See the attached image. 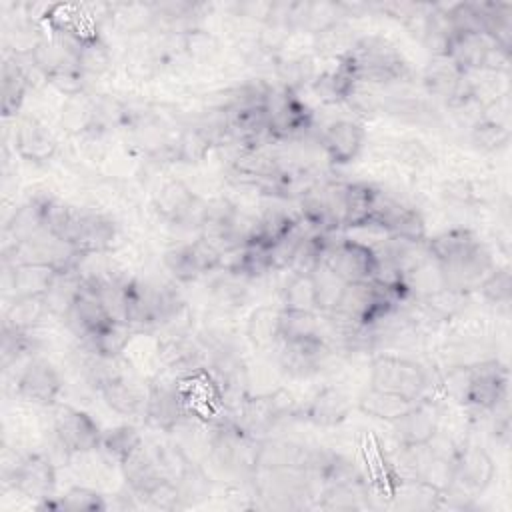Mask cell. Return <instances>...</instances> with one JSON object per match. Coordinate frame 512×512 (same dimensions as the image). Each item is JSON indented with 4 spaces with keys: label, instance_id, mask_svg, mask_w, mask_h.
<instances>
[{
    "label": "cell",
    "instance_id": "obj_1",
    "mask_svg": "<svg viewBox=\"0 0 512 512\" xmlns=\"http://www.w3.org/2000/svg\"><path fill=\"white\" fill-rule=\"evenodd\" d=\"M426 250L436 266L440 284L460 294L478 292L496 268L490 248L468 228H450L426 238Z\"/></svg>",
    "mask_w": 512,
    "mask_h": 512
},
{
    "label": "cell",
    "instance_id": "obj_2",
    "mask_svg": "<svg viewBox=\"0 0 512 512\" xmlns=\"http://www.w3.org/2000/svg\"><path fill=\"white\" fill-rule=\"evenodd\" d=\"M340 60L350 68L358 82L376 88L402 84L410 78V64L402 52L390 40L376 34L356 38Z\"/></svg>",
    "mask_w": 512,
    "mask_h": 512
},
{
    "label": "cell",
    "instance_id": "obj_3",
    "mask_svg": "<svg viewBox=\"0 0 512 512\" xmlns=\"http://www.w3.org/2000/svg\"><path fill=\"white\" fill-rule=\"evenodd\" d=\"M252 496L258 500L256 508L266 510H302L314 508L318 486L300 468L256 470L250 476Z\"/></svg>",
    "mask_w": 512,
    "mask_h": 512
},
{
    "label": "cell",
    "instance_id": "obj_4",
    "mask_svg": "<svg viewBox=\"0 0 512 512\" xmlns=\"http://www.w3.org/2000/svg\"><path fill=\"white\" fill-rule=\"evenodd\" d=\"M142 418L154 430L168 434L200 420L188 400L184 384L170 374H158L146 382V406Z\"/></svg>",
    "mask_w": 512,
    "mask_h": 512
},
{
    "label": "cell",
    "instance_id": "obj_5",
    "mask_svg": "<svg viewBox=\"0 0 512 512\" xmlns=\"http://www.w3.org/2000/svg\"><path fill=\"white\" fill-rule=\"evenodd\" d=\"M404 304L408 302H402L384 284L372 280L346 284L330 312L358 326H374Z\"/></svg>",
    "mask_w": 512,
    "mask_h": 512
},
{
    "label": "cell",
    "instance_id": "obj_6",
    "mask_svg": "<svg viewBox=\"0 0 512 512\" xmlns=\"http://www.w3.org/2000/svg\"><path fill=\"white\" fill-rule=\"evenodd\" d=\"M444 56L458 66L462 72H492L502 74L510 70L512 52L500 48L490 36L484 32H468L454 30Z\"/></svg>",
    "mask_w": 512,
    "mask_h": 512
},
{
    "label": "cell",
    "instance_id": "obj_7",
    "mask_svg": "<svg viewBox=\"0 0 512 512\" xmlns=\"http://www.w3.org/2000/svg\"><path fill=\"white\" fill-rule=\"evenodd\" d=\"M268 136L272 144L300 142L314 130V112L298 92L272 86L268 96Z\"/></svg>",
    "mask_w": 512,
    "mask_h": 512
},
{
    "label": "cell",
    "instance_id": "obj_8",
    "mask_svg": "<svg viewBox=\"0 0 512 512\" xmlns=\"http://www.w3.org/2000/svg\"><path fill=\"white\" fill-rule=\"evenodd\" d=\"M370 386L416 402L426 398L430 376L426 368L414 360L394 354H378L370 362Z\"/></svg>",
    "mask_w": 512,
    "mask_h": 512
},
{
    "label": "cell",
    "instance_id": "obj_9",
    "mask_svg": "<svg viewBox=\"0 0 512 512\" xmlns=\"http://www.w3.org/2000/svg\"><path fill=\"white\" fill-rule=\"evenodd\" d=\"M2 482L22 496L36 498L38 502L54 496L56 466L44 454H2Z\"/></svg>",
    "mask_w": 512,
    "mask_h": 512
},
{
    "label": "cell",
    "instance_id": "obj_10",
    "mask_svg": "<svg viewBox=\"0 0 512 512\" xmlns=\"http://www.w3.org/2000/svg\"><path fill=\"white\" fill-rule=\"evenodd\" d=\"M422 86L430 98L448 108H466L478 100V84L472 74L462 72L446 56H432L422 74Z\"/></svg>",
    "mask_w": 512,
    "mask_h": 512
},
{
    "label": "cell",
    "instance_id": "obj_11",
    "mask_svg": "<svg viewBox=\"0 0 512 512\" xmlns=\"http://www.w3.org/2000/svg\"><path fill=\"white\" fill-rule=\"evenodd\" d=\"M322 266L332 270L346 284L372 282L380 270V262L372 244L338 234L328 246Z\"/></svg>",
    "mask_w": 512,
    "mask_h": 512
},
{
    "label": "cell",
    "instance_id": "obj_12",
    "mask_svg": "<svg viewBox=\"0 0 512 512\" xmlns=\"http://www.w3.org/2000/svg\"><path fill=\"white\" fill-rule=\"evenodd\" d=\"M508 388L510 372L500 360L490 358L470 364L462 406L490 414L492 410L508 404Z\"/></svg>",
    "mask_w": 512,
    "mask_h": 512
},
{
    "label": "cell",
    "instance_id": "obj_13",
    "mask_svg": "<svg viewBox=\"0 0 512 512\" xmlns=\"http://www.w3.org/2000/svg\"><path fill=\"white\" fill-rule=\"evenodd\" d=\"M162 264L166 272L182 284L196 282L222 268V252L204 238L180 242L164 250Z\"/></svg>",
    "mask_w": 512,
    "mask_h": 512
},
{
    "label": "cell",
    "instance_id": "obj_14",
    "mask_svg": "<svg viewBox=\"0 0 512 512\" xmlns=\"http://www.w3.org/2000/svg\"><path fill=\"white\" fill-rule=\"evenodd\" d=\"M52 432L64 456L88 454L100 448L102 432L96 420L74 406L60 404L52 416Z\"/></svg>",
    "mask_w": 512,
    "mask_h": 512
},
{
    "label": "cell",
    "instance_id": "obj_15",
    "mask_svg": "<svg viewBox=\"0 0 512 512\" xmlns=\"http://www.w3.org/2000/svg\"><path fill=\"white\" fill-rule=\"evenodd\" d=\"M452 488L476 498L494 480L496 464L492 456L476 442L462 440L452 446Z\"/></svg>",
    "mask_w": 512,
    "mask_h": 512
},
{
    "label": "cell",
    "instance_id": "obj_16",
    "mask_svg": "<svg viewBox=\"0 0 512 512\" xmlns=\"http://www.w3.org/2000/svg\"><path fill=\"white\" fill-rule=\"evenodd\" d=\"M368 228H376L390 238H400L408 242L426 240V222L422 214L414 206L390 196L382 188Z\"/></svg>",
    "mask_w": 512,
    "mask_h": 512
},
{
    "label": "cell",
    "instance_id": "obj_17",
    "mask_svg": "<svg viewBox=\"0 0 512 512\" xmlns=\"http://www.w3.org/2000/svg\"><path fill=\"white\" fill-rule=\"evenodd\" d=\"M334 354L336 352L320 332L314 336L282 340L278 362H280V368L290 378H310L322 372Z\"/></svg>",
    "mask_w": 512,
    "mask_h": 512
},
{
    "label": "cell",
    "instance_id": "obj_18",
    "mask_svg": "<svg viewBox=\"0 0 512 512\" xmlns=\"http://www.w3.org/2000/svg\"><path fill=\"white\" fill-rule=\"evenodd\" d=\"M122 320L136 332L160 328V282L128 276L122 286Z\"/></svg>",
    "mask_w": 512,
    "mask_h": 512
},
{
    "label": "cell",
    "instance_id": "obj_19",
    "mask_svg": "<svg viewBox=\"0 0 512 512\" xmlns=\"http://www.w3.org/2000/svg\"><path fill=\"white\" fill-rule=\"evenodd\" d=\"M62 388L64 384L58 368L42 356H34L24 362L14 382L16 396L36 406H54L62 394Z\"/></svg>",
    "mask_w": 512,
    "mask_h": 512
},
{
    "label": "cell",
    "instance_id": "obj_20",
    "mask_svg": "<svg viewBox=\"0 0 512 512\" xmlns=\"http://www.w3.org/2000/svg\"><path fill=\"white\" fill-rule=\"evenodd\" d=\"M158 356L166 374L186 380L206 368V350L202 342L188 332H166L158 342Z\"/></svg>",
    "mask_w": 512,
    "mask_h": 512
},
{
    "label": "cell",
    "instance_id": "obj_21",
    "mask_svg": "<svg viewBox=\"0 0 512 512\" xmlns=\"http://www.w3.org/2000/svg\"><path fill=\"white\" fill-rule=\"evenodd\" d=\"M366 142V130L356 120H332L318 132V146L334 166H346L358 158Z\"/></svg>",
    "mask_w": 512,
    "mask_h": 512
},
{
    "label": "cell",
    "instance_id": "obj_22",
    "mask_svg": "<svg viewBox=\"0 0 512 512\" xmlns=\"http://www.w3.org/2000/svg\"><path fill=\"white\" fill-rule=\"evenodd\" d=\"M394 438L400 446H426L440 430V410L430 398H420L398 420L392 422Z\"/></svg>",
    "mask_w": 512,
    "mask_h": 512
},
{
    "label": "cell",
    "instance_id": "obj_23",
    "mask_svg": "<svg viewBox=\"0 0 512 512\" xmlns=\"http://www.w3.org/2000/svg\"><path fill=\"white\" fill-rule=\"evenodd\" d=\"M202 204L204 202H200V198L190 190V186L176 178L166 180L152 198V206L158 218L172 226H182L190 220H194L198 226Z\"/></svg>",
    "mask_w": 512,
    "mask_h": 512
},
{
    "label": "cell",
    "instance_id": "obj_24",
    "mask_svg": "<svg viewBox=\"0 0 512 512\" xmlns=\"http://www.w3.org/2000/svg\"><path fill=\"white\" fill-rule=\"evenodd\" d=\"M118 466L122 470L126 490H130L142 504L150 492H154L162 482L168 480L160 468L152 444L146 442L132 450Z\"/></svg>",
    "mask_w": 512,
    "mask_h": 512
},
{
    "label": "cell",
    "instance_id": "obj_25",
    "mask_svg": "<svg viewBox=\"0 0 512 512\" xmlns=\"http://www.w3.org/2000/svg\"><path fill=\"white\" fill-rule=\"evenodd\" d=\"M104 404L122 416H144L146 406V384L142 386L140 378L136 374H130L118 366V370L102 382V386L96 390Z\"/></svg>",
    "mask_w": 512,
    "mask_h": 512
},
{
    "label": "cell",
    "instance_id": "obj_26",
    "mask_svg": "<svg viewBox=\"0 0 512 512\" xmlns=\"http://www.w3.org/2000/svg\"><path fill=\"white\" fill-rule=\"evenodd\" d=\"M350 408V398L340 388L324 386L316 390L306 404H300L298 420L318 428H334L350 416Z\"/></svg>",
    "mask_w": 512,
    "mask_h": 512
},
{
    "label": "cell",
    "instance_id": "obj_27",
    "mask_svg": "<svg viewBox=\"0 0 512 512\" xmlns=\"http://www.w3.org/2000/svg\"><path fill=\"white\" fill-rule=\"evenodd\" d=\"M110 318H114V316L108 312L102 298L82 282L80 292L76 294L70 310L66 312V316L62 320L78 340H86L100 326H104Z\"/></svg>",
    "mask_w": 512,
    "mask_h": 512
},
{
    "label": "cell",
    "instance_id": "obj_28",
    "mask_svg": "<svg viewBox=\"0 0 512 512\" xmlns=\"http://www.w3.org/2000/svg\"><path fill=\"white\" fill-rule=\"evenodd\" d=\"M52 34L60 36L66 42L76 66L86 76H104L112 68V52L98 32L94 34L52 32Z\"/></svg>",
    "mask_w": 512,
    "mask_h": 512
},
{
    "label": "cell",
    "instance_id": "obj_29",
    "mask_svg": "<svg viewBox=\"0 0 512 512\" xmlns=\"http://www.w3.org/2000/svg\"><path fill=\"white\" fill-rule=\"evenodd\" d=\"M14 150L30 164H46L54 158L58 142L38 118H24L14 130Z\"/></svg>",
    "mask_w": 512,
    "mask_h": 512
},
{
    "label": "cell",
    "instance_id": "obj_30",
    "mask_svg": "<svg viewBox=\"0 0 512 512\" xmlns=\"http://www.w3.org/2000/svg\"><path fill=\"white\" fill-rule=\"evenodd\" d=\"M310 454V446L278 436L260 438L256 448L254 472L256 470H280V468H300L304 470Z\"/></svg>",
    "mask_w": 512,
    "mask_h": 512
},
{
    "label": "cell",
    "instance_id": "obj_31",
    "mask_svg": "<svg viewBox=\"0 0 512 512\" xmlns=\"http://www.w3.org/2000/svg\"><path fill=\"white\" fill-rule=\"evenodd\" d=\"M374 506V492L368 478H354L320 488L314 508L320 510H366Z\"/></svg>",
    "mask_w": 512,
    "mask_h": 512
},
{
    "label": "cell",
    "instance_id": "obj_32",
    "mask_svg": "<svg viewBox=\"0 0 512 512\" xmlns=\"http://www.w3.org/2000/svg\"><path fill=\"white\" fill-rule=\"evenodd\" d=\"M24 56H4L2 60V80H0V110L2 118L8 120L16 116L26 100L32 86L30 68L22 62Z\"/></svg>",
    "mask_w": 512,
    "mask_h": 512
},
{
    "label": "cell",
    "instance_id": "obj_33",
    "mask_svg": "<svg viewBox=\"0 0 512 512\" xmlns=\"http://www.w3.org/2000/svg\"><path fill=\"white\" fill-rule=\"evenodd\" d=\"M158 34H186L200 28L206 4L200 2H150Z\"/></svg>",
    "mask_w": 512,
    "mask_h": 512
},
{
    "label": "cell",
    "instance_id": "obj_34",
    "mask_svg": "<svg viewBox=\"0 0 512 512\" xmlns=\"http://www.w3.org/2000/svg\"><path fill=\"white\" fill-rule=\"evenodd\" d=\"M4 284L14 296H40L44 298L56 278V272L40 264H2Z\"/></svg>",
    "mask_w": 512,
    "mask_h": 512
},
{
    "label": "cell",
    "instance_id": "obj_35",
    "mask_svg": "<svg viewBox=\"0 0 512 512\" xmlns=\"http://www.w3.org/2000/svg\"><path fill=\"white\" fill-rule=\"evenodd\" d=\"M134 334H136V330L128 322L110 318L92 336H88L86 340H80V344L84 350H88L96 356L120 358L122 352L128 348Z\"/></svg>",
    "mask_w": 512,
    "mask_h": 512
},
{
    "label": "cell",
    "instance_id": "obj_36",
    "mask_svg": "<svg viewBox=\"0 0 512 512\" xmlns=\"http://www.w3.org/2000/svg\"><path fill=\"white\" fill-rule=\"evenodd\" d=\"M38 510H56V512H104L108 510L106 496L94 488L72 486L60 496H48L36 504Z\"/></svg>",
    "mask_w": 512,
    "mask_h": 512
},
{
    "label": "cell",
    "instance_id": "obj_37",
    "mask_svg": "<svg viewBox=\"0 0 512 512\" xmlns=\"http://www.w3.org/2000/svg\"><path fill=\"white\" fill-rule=\"evenodd\" d=\"M356 82L358 80L354 78L350 68L338 58L336 66L332 70H326V72H320L314 76V80L310 82V88L322 102L342 104V102H346V98Z\"/></svg>",
    "mask_w": 512,
    "mask_h": 512
},
{
    "label": "cell",
    "instance_id": "obj_38",
    "mask_svg": "<svg viewBox=\"0 0 512 512\" xmlns=\"http://www.w3.org/2000/svg\"><path fill=\"white\" fill-rule=\"evenodd\" d=\"M412 400L378 390L368 386L360 396H358V410L370 418L376 420H384L388 424H392L394 420H398L406 410L412 408Z\"/></svg>",
    "mask_w": 512,
    "mask_h": 512
},
{
    "label": "cell",
    "instance_id": "obj_39",
    "mask_svg": "<svg viewBox=\"0 0 512 512\" xmlns=\"http://www.w3.org/2000/svg\"><path fill=\"white\" fill-rule=\"evenodd\" d=\"M482 32L500 48L512 52V4L510 2H476Z\"/></svg>",
    "mask_w": 512,
    "mask_h": 512
},
{
    "label": "cell",
    "instance_id": "obj_40",
    "mask_svg": "<svg viewBox=\"0 0 512 512\" xmlns=\"http://www.w3.org/2000/svg\"><path fill=\"white\" fill-rule=\"evenodd\" d=\"M176 492H178V502L180 508H190L200 502H204L212 494V480L206 474V470L190 458V462L184 466V470L172 480Z\"/></svg>",
    "mask_w": 512,
    "mask_h": 512
},
{
    "label": "cell",
    "instance_id": "obj_41",
    "mask_svg": "<svg viewBox=\"0 0 512 512\" xmlns=\"http://www.w3.org/2000/svg\"><path fill=\"white\" fill-rule=\"evenodd\" d=\"M220 272L222 274L216 276L208 286L212 304L222 312H232V310L242 308L250 296V292H248L250 280H244L228 270H220Z\"/></svg>",
    "mask_w": 512,
    "mask_h": 512
},
{
    "label": "cell",
    "instance_id": "obj_42",
    "mask_svg": "<svg viewBox=\"0 0 512 512\" xmlns=\"http://www.w3.org/2000/svg\"><path fill=\"white\" fill-rule=\"evenodd\" d=\"M50 314L46 298L40 296H14L4 310L2 324L18 330H34Z\"/></svg>",
    "mask_w": 512,
    "mask_h": 512
},
{
    "label": "cell",
    "instance_id": "obj_43",
    "mask_svg": "<svg viewBox=\"0 0 512 512\" xmlns=\"http://www.w3.org/2000/svg\"><path fill=\"white\" fill-rule=\"evenodd\" d=\"M38 348H40V342L32 334V330H18V328L2 324L0 358H2L4 372H8L12 364H18L22 360L28 362L30 358H34Z\"/></svg>",
    "mask_w": 512,
    "mask_h": 512
},
{
    "label": "cell",
    "instance_id": "obj_44",
    "mask_svg": "<svg viewBox=\"0 0 512 512\" xmlns=\"http://www.w3.org/2000/svg\"><path fill=\"white\" fill-rule=\"evenodd\" d=\"M280 308L294 310V312L318 314L316 288H314V280H312L310 272H292L290 280L282 288Z\"/></svg>",
    "mask_w": 512,
    "mask_h": 512
},
{
    "label": "cell",
    "instance_id": "obj_45",
    "mask_svg": "<svg viewBox=\"0 0 512 512\" xmlns=\"http://www.w3.org/2000/svg\"><path fill=\"white\" fill-rule=\"evenodd\" d=\"M246 336L262 350L280 344V308L258 306L246 322Z\"/></svg>",
    "mask_w": 512,
    "mask_h": 512
},
{
    "label": "cell",
    "instance_id": "obj_46",
    "mask_svg": "<svg viewBox=\"0 0 512 512\" xmlns=\"http://www.w3.org/2000/svg\"><path fill=\"white\" fill-rule=\"evenodd\" d=\"M108 18L126 34L154 28L152 4H108Z\"/></svg>",
    "mask_w": 512,
    "mask_h": 512
},
{
    "label": "cell",
    "instance_id": "obj_47",
    "mask_svg": "<svg viewBox=\"0 0 512 512\" xmlns=\"http://www.w3.org/2000/svg\"><path fill=\"white\" fill-rule=\"evenodd\" d=\"M82 288V270L78 272H68V274H56L46 298L48 310L52 316L64 318L66 312L70 310L76 294Z\"/></svg>",
    "mask_w": 512,
    "mask_h": 512
},
{
    "label": "cell",
    "instance_id": "obj_48",
    "mask_svg": "<svg viewBox=\"0 0 512 512\" xmlns=\"http://www.w3.org/2000/svg\"><path fill=\"white\" fill-rule=\"evenodd\" d=\"M144 442L142 434L132 424H120L102 432L100 450L112 458L114 462H122L132 450H136Z\"/></svg>",
    "mask_w": 512,
    "mask_h": 512
},
{
    "label": "cell",
    "instance_id": "obj_49",
    "mask_svg": "<svg viewBox=\"0 0 512 512\" xmlns=\"http://www.w3.org/2000/svg\"><path fill=\"white\" fill-rule=\"evenodd\" d=\"M470 140L482 152H500L510 142V126L478 116L470 128Z\"/></svg>",
    "mask_w": 512,
    "mask_h": 512
},
{
    "label": "cell",
    "instance_id": "obj_50",
    "mask_svg": "<svg viewBox=\"0 0 512 512\" xmlns=\"http://www.w3.org/2000/svg\"><path fill=\"white\" fill-rule=\"evenodd\" d=\"M322 332V318L314 312H294L280 308V342Z\"/></svg>",
    "mask_w": 512,
    "mask_h": 512
},
{
    "label": "cell",
    "instance_id": "obj_51",
    "mask_svg": "<svg viewBox=\"0 0 512 512\" xmlns=\"http://www.w3.org/2000/svg\"><path fill=\"white\" fill-rule=\"evenodd\" d=\"M274 72L280 80V86L290 88L298 92L302 86H310L314 80V64L310 58H280L278 64L274 66Z\"/></svg>",
    "mask_w": 512,
    "mask_h": 512
},
{
    "label": "cell",
    "instance_id": "obj_52",
    "mask_svg": "<svg viewBox=\"0 0 512 512\" xmlns=\"http://www.w3.org/2000/svg\"><path fill=\"white\" fill-rule=\"evenodd\" d=\"M480 296L496 306V308H510V300H512V276L510 270L506 266H498L488 274V278L480 284L478 288Z\"/></svg>",
    "mask_w": 512,
    "mask_h": 512
},
{
    "label": "cell",
    "instance_id": "obj_53",
    "mask_svg": "<svg viewBox=\"0 0 512 512\" xmlns=\"http://www.w3.org/2000/svg\"><path fill=\"white\" fill-rule=\"evenodd\" d=\"M310 274H312L314 288H316L318 314H326V312H330L336 306V302H338L346 282H342L332 270H328L322 264L318 268H314Z\"/></svg>",
    "mask_w": 512,
    "mask_h": 512
},
{
    "label": "cell",
    "instance_id": "obj_54",
    "mask_svg": "<svg viewBox=\"0 0 512 512\" xmlns=\"http://www.w3.org/2000/svg\"><path fill=\"white\" fill-rule=\"evenodd\" d=\"M54 90L64 94L66 98L78 96L82 92H88V76L76 66V62H68L44 78Z\"/></svg>",
    "mask_w": 512,
    "mask_h": 512
},
{
    "label": "cell",
    "instance_id": "obj_55",
    "mask_svg": "<svg viewBox=\"0 0 512 512\" xmlns=\"http://www.w3.org/2000/svg\"><path fill=\"white\" fill-rule=\"evenodd\" d=\"M356 38H352L350 30L346 28V22L342 24H336L334 28L314 36V48L320 52V54H328V56H336V60L340 56H344L350 46L354 44Z\"/></svg>",
    "mask_w": 512,
    "mask_h": 512
}]
</instances>
